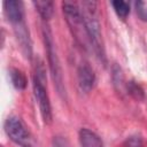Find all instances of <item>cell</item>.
Segmentation results:
<instances>
[{
    "instance_id": "cell-12",
    "label": "cell",
    "mask_w": 147,
    "mask_h": 147,
    "mask_svg": "<svg viewBox=\"0 0 147 147\" xmlns=\"http://www.w3.org/2000/svg\"><path fill=\"white\" fill-rule=\"evenodd\" d=\"M113 5V8L116 13V15L122 18V20H125L127 17V15L130 14V5L129 2L126 1H123V0H115L111 2Z\"/></svg>"
},
{
    "instance_id": "cell-14",
    "label": "cell",
    "mask_w": 147,
    "mask_h": 147,
    "mask_svg": "<svg viewBox=\"0 0 147 147\" xmlns=\"http://www.w3.org/2000/svg\"><path fill=\"white\" fill-rule=\"evenodd\" d=\"M142 139L139 136H130L123 144V147H142Z\"/></svg>"
},
{
    "instance_id": "cell-10",
    "label": "cell",
    "mask_w": 147,
    "mask_h": 147,
    "mask_svg": "<svg viewBox=\"0 0 147 147\" xmlns=\"http://www.w3.org/2000/svg\"><path fill=\"white\" fill-rule=\"evenodd\" d=\"M9 77H10V82L13 84V86L16 90H24L28 85V79L26 76L24 75V72L17 68H11L9 70Z\"/></svg>"
},
{
    "instance_id": "cell-9",
    "label": "cell",
    "mask_w": 147,
    "mask_h": 147,
    "mask_svg": "<svg viewBox=\"0 0 147 147\" xmlns=\"http://www.w3.org/2000/svg\"><path fill=\"white\" fill-rule=\"evenodd\" d=\"M33 6L44 22H48L52 18L54 13V3L52 1H33Z\"/></svg>"
},
{
    "instance_id": "cell-2",
    "label": "cell",
    "mask_w": 147,
    "mask_h": 147,
    "mask_svg": "<svg viewBox=\"0 0 147 147\" xmlns=\"http://www.w3.org/2000/svg\"><path fill=\"white\" fill-rule=\"evenodd\" d=\"M62 10H63L65 22L76 42L84 49H88L90 47L92 48L79 3L75 1H63Z\"/></svg>"
},
{
    "instance_id": "cell-15",
    "label": "cell",
    "mask_w": 147,
    "mask_h": 147,
    "mask_svg": "<svg viewBox=\"0 0 147 147\" xmlns=\"http://www.w3.org/2000/svg\"><path fill=\"white\" fill-rule=\"evenodd\" d=\"M52 147H70V146H69L68 140H67L64 137L56 136V137H54V138H53Z\"/></svg>"
},
{
    "instance_id": "cell-13",
    "label": "cell",
    "mask_w": 147,
    "mask_h": 147,
    "mask_svg": "<svg viewBox=\"0 0 147 147\" xmlns=\"http://www.w3.org/2000/svg\"><path fill=\"white\" fill-rule=\"evenodd\" d=\"M134 6L139 18L144 22H147V1H136Z\"/></svg>"
},
{
    "instance_id": "cell-11",
    "label": "cell",
    "mask_w": 147,
    "mask_h": 147,
    "mask_svg": "<svg viewBox=\"0 0 147 147\" xmlns=\"http://www.w3.org/2000/svg\"><path fill=\"white\" fill-rule=\"evenodd\" d=\"M125 90L127 92V94H130L133 99L141 101L145 99V91L144 88L140 86V84H138L134 80H129L125 83Z\"/></svg>"
},
{
    "instance_id": "cell-1",
    "label": "cell",
    "mask_w": 147,
    "mask_h": 147,
    "mask_svg": "<svg viewBox=\"0 0 147 147\" xmlns=\"http://www.w3.org/2000/svg\"><path fill=\"white\" fill-rule=\"evenodd\" d=\"M82 15L84 18V23L86 26V31L90 38L91 46L99 57V60L106 64L107 59H106V52H105V45H103V39H102V33H101V25L99 21V14H98V3L95 1H83L78 2Z\"/></svg>"
},
{
    "instance_id": "cell-8",
    "label": "cell",
    "mask_w": 147,
    "mask_h": 147,
    "mask_svg": "<svg viewBox=\"0 0 147 147\" xmlns=\"http://www.w3.org/2000/svg\"><path fill=\"white\" fill-rule=\"evenodd\" d=\"M79 142L82 147H103V144L100 139V137L91 131L90 129L83 127L79 130Z\"/></svg>"
},
{
    "instance_id": "cell-6",
    "label": "cell",
    "mask_w": 147,
    "mask_h": 147,
    "mask_svg": "<svg viewBox=\"0 0 147 147\" xmlns=\"http://www.w3.org/2000/svg\"><path fill=\"white\" fill-rule=\"evenodd\" d=\"M77 79L78 86L82 92L88 93L94 87L95 84V74L93 68L88 63H82L77 69Z\"/></svg>"
},
{
    "instance_id": "cell-5",
    "label": "cell",
    "mask_w": 147,
    "mask_h": 147,
    "mask_svg": "<svg viewBox=\"0 0 147 147\" xmlns=\"http://www.w3.org/2000/svg\"><path fill=\"white\" fill-rule=\"evenodd\" d=\"M5 132L9 139L18 145L20 147H32L33 140L32 136L24 124V122L18 116H9L3 124Z\"/></svg>"
},
{
    "instance_id": "cell-7",
    "label": "cell",
    "mask_w": 147,
    "mask_h": 147,
    "mask_svg": "<svg viewBox=\"0 0 147 147\" xmlns=\"http://www.w3.org/2000/svg\"><path fill=\"white\" fill-rule=\"evenodd\" d=\"M3 11L6 14L7 20L10 24L18 22L21 20H25L24 15V5L18 0H7L3 1Z\"/></svg>"
},
{
    "instance_id": "cell-3",
    "label": "cell",
    "mask_w": 147,
    "mask_h": 147,
    "mask_svg": "<svg viewBox=\"0 0 147 147\" xmlns=\"http://www.w3.org/2000/svg\"><path fill=\"white\" fill-rule=\"evenodd\" d=\"M32 87H33V94L38 102L40 115L42 121L46 124H49L52 122L53 115H52V106L49 95L46 87V71L44 68L42 62H37L34 65L33 77H32Z\"/></svg>"
},
{
    "instance_id": "cell-4",
    "label": "cell",
    "mask_w": 147,
    "mask_h": 147,
    "mask_svg": "<svg viewBox=\"0 0 147 147\" xmlns=\"http://www.w3.org/2000/svg\"><path fill=\"white\" fill-rule=\"evenodd\" d=\"M42 38H44V44H45V49L48 59V65L51 70V75L53 78V82L55 84V87L62 96L65 95V88H64V83H63V75H62V69H61V63L60 59L56 53L52 30L48 25V22L42 23Z\"/></svg>"
}]
</instances>
